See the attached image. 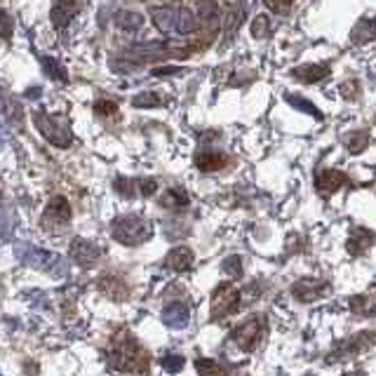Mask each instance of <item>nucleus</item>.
Instances as JSON below:
<instances>
[{"label": "nucleus", "mask_w": 376, "mask_h": 376, "mask_svg": "<svg viewBox=\"0 0 376 376\" xmlns=\"http://www.w3.org/2000/svg\"><path fill=\"white\" fill-rule=\"evenodd\" d=\"M341 94L346 99H355L360 97V85H358V80H348L346 85H341Z\"/></svg>", "instance_id": "72a5a7b5"}, {"label": "nucleus", "mask_w": 376, "mask_h": 376, "mask_svg": "<svg viewBox=\"0 0 376 376\" xmlns=\"http://www.w3.org/2000/svg\"><path fill=\"white\" fill-rule=\"evenodd\" d=\"M266 3V7L270 12H275V14H287L292 10V3L294 0H263Z\"/></svg>", "instance_id": "7c9ffc66"}, {"label": "nucleus", "mask_w": 376, "mask_h": 376, "mask_svg": "<svg viewBox=\"0 0 376 376\" xmlns=\"http://www.w3.org/2000/svg\"><path fill=\"white\" fill-rule=\"evenodd\" d=\"M240 308V290L235 285H219L215 294H212L210 304V318L221 320L226 315L235 313Z\"/></svg>", "instance_id": "423d86ee"}, {"label": "nucleus", "mask_w": 376, "mask_h": 376, "mask_svg": "<svg viewBox=\"0 0 376 376\" xmlns=\"http://www.w3.org/2000/svg\"><path fill=\"white\" fill-rule=\"evenodd\" d=\"M144 24V17L142 14H137V12H123V14H118V26L120 28H130V31H137L139 26Z\"/></svg>", "instance_id": "5701e85b"}, {"label": "nucleus", "mask_w": 376, "mask_h": 376, "mask_svg": "<svg viewBox=\"0 0 376 376\" xmlns=\"http://www.w3.org/2000/svg\"><path fill=\"white\" fill-rule=\"evenodd\" d=\"M94 113L101 118H113V115H118V104L110 99H99L97 104H94Z\"/></svg>", "instance_id": "bb28decb"}, {"label": "nucleus", "mask_w": 376, "mask_h": 376, "mask_svg": "<svg viewBox=\"0 0 376 376\" xmlns=\"http://www.w3.org/2000/svg\"><path fill=\"white\" fill-rule=\"evenodd\" d=\"M97 287H99V292L104 294L106 299L115 301V304H123V301L130 299V287H127V283H125L123 278H118V275H104V278H99Z\"/></svg>", "instance_id": "1a4fd4ad"}, {"label": "nucleus", "mask_w": 376, "mask_h": 376, "mask_svg": "<svg viewBox=\"0 0 376 376\" xmlns=\"http://www.w3.org/2000/svg\"><path fill=\"white\" fill-rule=\"evenodd\" d=\"M374 240L376 235L372 231H367V228H353L348 240H346V249H348L351 256H363L374 245Z\"/></svg>", "instance_id": "f8f14e48"}, {"label": "nucleus", "mask_w": 376, "mask_h": 376, "mask_svg": "<svg viewBox=\"0 0 376 376\" xmlns=\"http://www.w3.org/2000/svg\"><path fill=\"white\" fill-rule=\"evenodd\" d=\"M110 367L125 374H144L151 367V355L127 329H120L110 341Z\"/></svg>", "instance_id": "f257e3e1"}, {"label": "nucleus", "mask_w": 376, "mask_h": 376, "mask_svg": "<svg viewBox=\"0 0 376 376\" xmlns=\"http://www.w3.org/2000/svg\"><path fill=\"white\" fill-rule=\"evenodd\" d=\"M42 66H45V71L50 73V76H57V80H66V71L59 66V62L57 59H52V57H42Z\"/></svg>", "instance_id": "c85d7f7f"}, {"label": "nucleus", "mask_w": 376, "mask_h": 376, "mask_svg": "<svg viewBox=\"0 0 376 376\" xmlns=\"http://www.w3.org/2000/svg\"><path fill=\"white\" fill-rule=\"evenodd\" d=\"M160 365H162V370H165V372H179L183 367V358L174 355V353H167V355H162Z\"/></svg>", "instance_id": "cd10ccee"}, {"label": "nucleus", "mask_w": 376, "mask_h": 376, "mask_svg": "<svg viewBox=\"0 0 376 376\" xmlns=\"http://www.w3.org/2000/svg\"><path fill=\"white\" fill-rule=\"evenodd\" d=\"M132 104L139 106V108H151V106H162L165 101H162L156 92H144V94H139V97H135Z\"/></svg>", "instance_id": "b1692460"}, {"label": "nucleus", "mask_w": 376, "mask_h": 376, "mask_svg": "<svg viewBox=\"0 0 376 376\" xmlns=\"http://www.w3.org/2000/svg\"><path fill=\"white\" fill-rule=\"evenodd\" d=\"M346 183H348V176H346V172H338V169H318L315 172V188L324 198L334 195Z\"/></svg>", "instance_id": "6e6552de"}, {"label": "nucleus", "mask_w": 376, "mask_h": 376, "mask_svg": "<svg viewBox=\"0 0 376 376\" xmlns=\"http://www.w3.org/2000/svg\"><path fill=\"white\" fill-rule=\"evenodd\" d=\"M268 31H270V19L266 14H259V17L252 21V35L254 38H266Z\"/></svg>", "instance_id": "a878e982"}, {"label": "nucleus", "mask_w": 376, "mask_h": 376, "mask_svg": "<svg viewBox=\"0 0 376 376\" xmlns=\"http://www.w3.org/2000/svg\"><path fill=\"white\" fill-rule=\"evenodd\" d=\"M101 256V249L97 245H92L90 240H83V238H76L71 242V259L78 263V266H92L94 261H97Z\"/></svg>", "instance_id": "9b49d317"}, {"label": "nucleus", "mask_w": 376, "mask_h": 376, "mask_svg": "<svg viewBox=\"0 0 376 376\" xmlns=\"http://www.w3.org/2000/svg\"><path fill=\"white\" fill-rule=\"evenodd\" d=\"M292 294L301 301V304H313V301L327 297V294H329V285L324 283V280L304 278V280H299V283L292 287Z\"/></svg>", "instance_id": "0eeeda50"}, {"label": "nucleus", "mask_w": 376, "mask_h": 376, "mask_svg": "<svg viewBox=\"0 0 376 376\" xmlns=\"http://www.w3.org/2000/svg\"><path fill=\"white\" fill-rule=\"evenodd\" d=\"M348 306H351V311L358 315H374L376 313V299H372V297H353Z\"/></svg>", "instance_id": "aec40b11"}, {"label": "nucleus", "mask_w": 376, "mask_h": 376, "mask_svg": "<svg viewBox=\"0 0 376 376\" xmlns=\"http://www.w3.org/2000/svg\"><path fill=\"white\" fill-rule=\"evenodd\" d=\"M292 76L301 80V83H320V80H324L329 76V66H322V64H304L299 66V69L292 71Z\"/></svg>", "instance_id": "2eb2a0df"}, {"label": "nucleus", "mask_w": 376, "mask_h": 376, "mask_svg": "<svg viewBox=\"0 0 376 376\" xmlns=\"http://www.w3.org/2000/svg\"><path fill=\"white\" fill-rule=\"evenodd\" d=\"M195 370L200 374H226L224 367L217 365L215 360H207V358H198L195 360Z\"/></svg>", "instance_id": "393cba45"}, {"label": "nucleus", "mask_w": 376, "mask_h": 376, "mask_svg": "<svg viewBox=\"0 0 376 376\" xmlns=\"http://www.w3.org/2000/svg\"><path fill=\"white\" fill-rule=\"evenodd\" d=\"M224 273L231 278H240L242 275V259L240 256H228L224 261Z\"/></svg>", "instance_id": "c756f323"}, {"label": "nucleus", "mask_w": 376, "mask_h": 376, "mask_svg": "<svg viewBox=\"0 0 376 376\" xmlns=\"http://www.w3.org/2000/svg\"><path fill=\"white\" fill-rule=\"evenodd\" d=\"M162 205H165V207H172V210H183L188 205V193L183 188H169L165 193Z\"/></svg>", "instance_id": "6ab92c4d"}, {"label": "nucleus", "mask_w": 376, "mask_h": 376, "mask_svg": "<svg viewBox=\"0 0 376 376\" xmlns=\"http://www.w3.org/2000/svg\"><path fill=\"white\" fill-rule=\"evenodd\" d=\"M71 217H73V212H71V203L66 200L64 195H55L52 200L47 203L45 212H42V217H40V226H42V231L55 233V235H62V233L66 231V228H69V224H71Z\"/></svg>", "instance_id": "20e7f679"}, {"label": "nucleus", "mask_w": 376, "mask_h": 376, "mask_svg": "<svg viewBox=\"0 0 376 376\" xmlns=\"http://www.w3.org/2000/svg\"><path fill=\"white\" fill-rule=\"evenodd\" d=\"M151 233H153L151 221H146L137 215H125L113 221V238L120 242V245L137 247L149 240Z\"/></svg>", "instance_id": "f03ea898"}, {"label": "nucleus", "mask_w": 376, "mask_h": 376, "mask_svg": "<svg viewBox=\"0 0 376 376\" xmlns=\"http://www.w3.org/2000/svg\"><path fill=\"white\" fill-rule=\"evenodd\" d=\"M83 10V0H57L52 12H50V19H52L55 28H64L69 26V21L76 17V14Z\"/></svg>", "instance_id": "9d476101"}, {"label": "nucleus", "mask_w": 376, "mask_h": 376, "mask_svg": "<svg viewBox=\"0 0 376 376\" xmlns=\"http://www.w3.org/2000/svg\"><path fill=\"white\" fill-rule=\"evenodd\" d=\"M195 165L200 172H219V169H224L228 165V158H226V153H221V151H200L195 156Z\"/></svg>", "instance_id": "4468645a"}, {"label": "nucleus", "mask_w": 376, "mask_h": 376, "mask_svg": "<svg viewBox=\"0 0 376 376\" xmlns=\"http://www.w3.org/2000/svg\"><path fill=\"white\" fill-rule=\"evenodd\" d=\"M198 12H200V19L207 21V24L219 21V5L215 0H198Z\"/></svg>", "instance_id": "4be33fe9"}, {"label": "nucleus", "mask_w": 376, "mask_h": 376, "mask_svg": "<svg viewBox=\"0 0 376 376\" xmlns=\"http://www.w3.org/2000/svg\"><path fill=\"white\" fill-rule=\"evenodd\" d=\"M12 35V19L5 10H0V38H10Z\"/></svg>", "instance_id": "473e14b6"}, {"label": "nucleus", "mask_w": 376, "mask_h": 376, "mask_svg": "<svg viewBox=\"0 0 376 376\" xmlns=\"http://www.w3.org/2000/svg\"><path fill=\"white\" fill-rule=\"evenodd\" d=\"M263 336H266V318H263V315H252V318L242 322L240 327L233 329L235 346L245 353H252L259 348Z\"/></svg>", "instance_id": "39448f33"}, {"label": "nucleus", "mask_w": 376, "mask_h": 376, "mask_svg": "<svg viewBox=\"0 0 376 376\" xmlns=\"http://www.w3.org/2000/svg\"><path fill=\"white\" fill-rule=\"evenodd\" d=\"M374 38H376V19L365 17V19H360L355 26H353L351 40L355 42V45H365V42H372Z\"/></svg>", "instance_id": "f3484780"}, {"label": "nucleus", "mask_w": 376, "mask_h": 376, "mask_svg": "<svg viewBox=\"0 0 376 376\" xmlns=\"http://www.w3.org/2000/svg\"><path fill=\"white\" fill-rule=\"evenodd\" d=\"M137 186H139V193H142L144 198H151L158 190V181L156 179H142V181H137Z\"/></svg>", "instance_id": "2f4dec72"}, {"label": "nucleus", "mask_w": 376, "mask_h": 376, "mask_svg": "<svg viewBox=\"0 0 376 376\" xmlns=\"http://www.w3.org/2000/svg\"><path fill=\"white\" fill-rule=\"evenodd\" d=\"M343 146L348 149L351 153H363L367 146H370V132H348V135L343 137Z\"/></svg>", "instance_id": "a211bd4d"}, {"label": "nucleus", "mask_w": 376, "mask_h": 376, "mask_svg": "<svg viewBox=\"0 0 376 376\" xmlns=\"http://www.w3.org/2000/svg\"><path fill=\"white\" fill-rule=\"evenodd\" d=\"M35 120V127L42 137L47 139V142H52L55 146H62L66 149L71 142H73V135H71V125L66 120V115H50L45 110H38V113L33 115Z\"/></svg>", "instance_id": "7ed1b4c3"}, {"label": "nucleus", "mask_w": 376, "mask_h": 376, "mask_svg": "<svg viewBox=\"0 0 376 376\" xmlns=\"http://www.w3.org/2000/svg\"><path fill=\"white\" fill-rule=\"evenodd\" d=\"M198 28V21L195 17L190 14V10H186V7H181V10H176V31L179 33H190Z\"/></svg>", "instance_id": "412c9836"}, {"label": "nucleus", "mask_w": 376, "mask_h": 376, "mask_svg": "<svg viewBox=\"0 0 376 376\" xmlns=\"http://www.w3.org/2000/svg\"><path fill=\"white\" fill-rule=\"evenodd\" d=\"M193 261H195V256L193 252H190L188 247H174L172 252L167 254V259H165V266L167 268H172V270H190V266H193Z\"/></svg>", "instance_id": "dca6fc26"}, {"label": "nucleus", "mask_w": 376, "mask_h": 376, "mask_svg": "<svg viewBox=\"0 0 376 376\" xmlns=\"http://www.w3.org/2000/svg\"><path fill=\"white\" fill-rule=\"evenodd\" d=\"M169 73H179V69H172V66L169 69H158L156 76H169Z\"/></svg>", "instance_id": "c9c22d12"}, {"label": "nucleus", "mask_w": 376, "mask_h": 376, "mask_svg": "<svg viewBox=\"0 0 376 376\" xmlns=\"http://www.w3.org/2000/svg\"><path fill=\"white\" fill-rule=\"evenodd\" d=\"M287 99H290V101H292V104H294V106H297V108H301V110H308V113H311V115H315V118H320V113H318V108H315L313 104H308V101H301V99H297V97H292V94H290V97H287Z\"/></svg>", "instance_id": "f704fd0d"}, {"label": "nucleus", "mask_w": 376, "mask_h": 376, "mask_svg": "<svg viewBox=\"0 0 376 376\" xmlns=\"http://www.w3.org/2000/svg\"><path fill=\"white\" fill-rule=\"evenodd\" d=\"M188 320H190V311L186 304H181V301H174V304L165 306V311H162V322L172 329L186 327Z\"/></svg>", "instance_id": "ddd939ff"}]
</instances>
